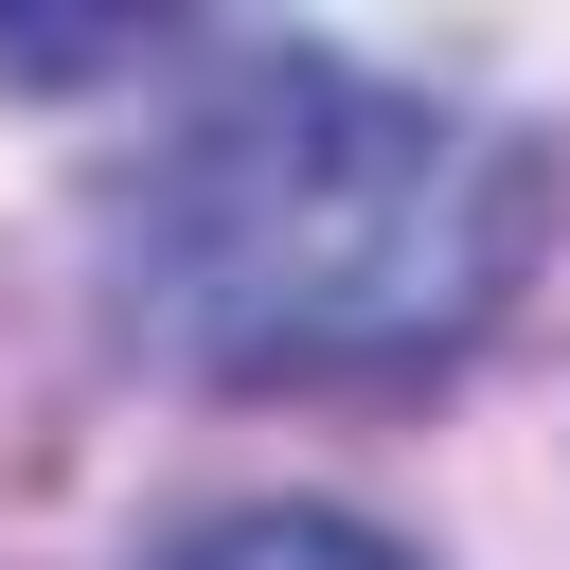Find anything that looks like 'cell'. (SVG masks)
<instances>
[{
    "mask_svg": "<svg viewBox=\"0 0 570 570\" xmlns=\"http://www.w3.org/2000/svg\"><path fill=\"white\" fill-rule=\"evenodd\" d=\"M160 570H410L374 517H321V499H249V517H196Z\"/></svg>",
    "mask_w": 570,
    "mask_h": 570,
    "instance_id": "cell-2",
    "label": "cell"
},
{
    "mask_svg": "<svg viewBox=\"0 0 570 570\" xmlns=\"http://www.w3.org/2000/svg\"><path fill=\"white\" fill-rule=\"evenodd\" d=\"M534 249V142L356 71V53H232L125 178H107V303L142 356L232 392L428 374L499 321Z\"/></svg>",
    "mask_w": 570,
    "mask_h": 570,
    "instance_id": "cell-1",
    "label": "cell"
}]
</instances>
